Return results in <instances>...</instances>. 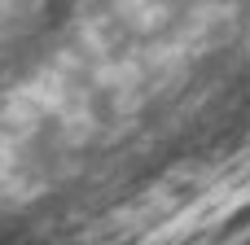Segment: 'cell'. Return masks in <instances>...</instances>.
Listing matches in <instances>:
<instances>
[{
	"label": "cell",
	"instance_id": "cell-1",
	"mask_svg": "<svg viewBox=\"0 0 250 245\" xmlns=\"http://www.w3.org/2000/svg\"><path fill=\"white\" fill-rule=\"evenodd\" d=\"M0 245H35V241H0Z\"/></svg>",
	"mask_w": 250,
	"mask_h": 245
}]
</instances>
